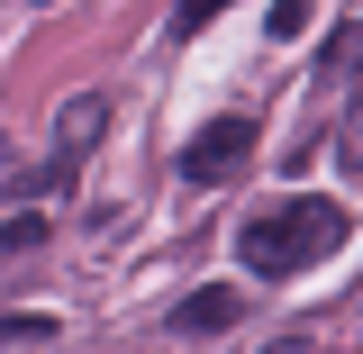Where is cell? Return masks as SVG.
I'll return each instance as SVG.
<instances>
[{
  "label": "cell",
  "mask_w": 363,
  "mask_h": 354,
  "mask_svg": "<svg viewBox=\"0 0 363 354\" xmlns=\"http://www.w3.org/2000/svg\"><path fill=\"white\" fill-rule=\"evenodd\" d=\"M109 128V100L100 91H82V100H64V118H55V164H82L91 136Z\"/></svg>",
  "instance_id": "4"
},
{
  "label": "cell",
  "mask_w": 363,
  "mask_h": 354,
  "mask_svg": "<svg viewBox=\"0 0 363 354\" xmlns=\"http://www.w3.org/2000/svg\"><path fill=\"white\" fill-rule=\"evenodd\" d=\"M336 155L363 173V91H354V109H345V136H336Z\"/></svg>",
  "instance_id": "8"
},
{
  "label": "cell",
  "mask_w": 363,
  "mask_h": 354,
  "mask_svg": "<svg viewBox=\"0 0 363 354\" xmlns=\"http://www.w3.org/2000/svg\"><path fill=\"white\" fill-rule=\"evenodd\" d=\"M0 245H9V255H37V245H45V219H37V209H18V219L0 227Z\"/></svg>",
  "instance_id": "5"
},
{
  "label": "cell",
  "mask_w": 363,
  "mask_h": 354,
  "mask_svg": "<svg viewBox=\"0 0 363 354\" xmlns=\"http://www.w3.org/2000/svg\"><path fill=\"white\" fill-rule=\"evenodd\" d=\"M0 336H9V345H45V336H55V318H28V309H9V318H0Z\"/></svg>",
  "instance_id": "6"
},
{
  "label": "cell",
  "mask_w": 363,
  "mask_h": 354,
  "mask_svg": "<svg viewBox=\"0 0 363 354\" xmlns=\"http://www.w3.org/2000/svg\"><path fill=\"white\" fill-rule=\"evenodd\" d=\"M245 155H255V118H209V128L173 155V173H182V182H227Z\"/></svg>",
  "instance_id": "2"
},
{
  "label": "cell",
  "mask_w": 363,
  "mask_h": 354,
  "mask_svg": "<svg viewBox=\"0 0 363 354\" xmlns=\"http://www.w3.org/2000/svg\"><path fill=\"white\" fill-rule=\"evenodd\" d=\"M336 245H345V200H272L236 227V264L264 272V282H291Z\"/></svg>",
  "instance_id": "1"
},
{
  "label": "cell",
  "mask_w": 363,
  "mask_h": 354,
  "mask_svg": "<svg viewBox=\"0 0 363 354\" xmlns=\"http://www.w3.org/2000/svg\"><path fill=\"white\" fill-rule=\"evenodd\" d=\"M236 318H245V291H227V282H209V291H191V300L173 309V336H227Z\"/></svg>",
  "instance_id": "3"
},
{
  "label": "cell",
  "mask_w": 363,
  "mask_h": 354,
  "mask_svg": "<svg viewBox=\"0 0 363 354\" xmlns=\"http://www.w3.org/2000/svg\"><path fill=\"white\" fill-rule=\"evenodd\" d=\"M264 28H272V37H300V28H309V0H272Z\"/></svg>",
  "instance_id": "7"
}]
</instances>
